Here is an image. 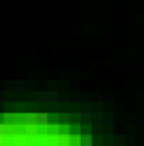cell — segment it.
I'll return each mask as SVG.
<instances>
[{"instance_id":"6da1fadb","label":"cell","mask_w":144,"mask_h":146,"mask_svg":"<svg viewBox=\"0 0 144 146\" xmlns=\"http://www.w3.org/2000/svg\"><path fill=\"white\" fill-rule=\"evenodd\" d=\"M24 125L26 127H47L50 125V115L47 113H24Z\"/></svg>"},{"instance_id":"7a4b0ae2","label":"cell","mask_w":144,"mask_h":146,"mask_svg":"<svg viewBox=\"0 0 144 146\" xmlns=\"http://www.w3.org/2000/svg\"><path fill=\"white\" fill-rule=\"evenodd\" d=\"M76 144H80V146H90V144H92V134H80V137H76Z\"/></svg>"},{"instance_id":"3957f363","label":"cell","mask_w":144,"mask_h":146,"mask_svg":"<svg viewBox=\"0 0 144 146\" xmlns=\"http://www.w3.org/2000/svg\"><path fill=\"white\" fill-rule=\"evenodd\" d=\"M14 87H17V90H26V83H24V80H19V83H14Z\"/></svg>"}]
</instances>
